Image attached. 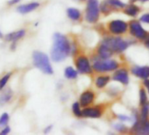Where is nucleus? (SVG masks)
<instances>
[{
	"instance_id": "nucleus-1",
	"label": "nucleus",
	"mask_w": 149,
	"mask_h": 135,
	"mask_svg": "<svg viewBox=\"0 0 149 135\" xmlns=\"http://www.w3.org/2000/svg\"><path fill=\"white\" fill-rule=\"evenodd\" d=\"M54 42L51 49V59L54 62L64 61L71 52V44L68 39L60 33H55L53 37Z\"/></svg>"
},
{
	"instance_id": "nucleus-2",
	"label": "nucleus",
	"mask_w": 149,
	"mask_h": 135,
	"mask_svg": "<svg viewBox=\"0 0 149 135\" xmlns=\"http://www.w3.org/2000/svg\"><path fill=\"white\" fill-rule=\"evenodd\" d=\"M92 68L97 73H105L118 69L119 63L116 60L101 59L97 54L92 58Z\"/></svg>"
},
{
	"instance_id": "nucleus-3",
	"label": "nucleus",
	"mask_w": 149,
	"mask_h": 135,
	"mask_svg": "<svg viewBox=\"0 0 149 135\" xmlns=\"http://www.w3.org/2000/svg\"><path fill=\"white\" fill-rule=\"evenodd\" d=\"M101 43L107 46L114 54H120L123 53L132 43V41L125 40L120 36H109L104 38Z\"/></svg>"
},
{
	"instance_id": "nucleus-4",
	"label": "nucleus",
	"mask_w": 149,
	"mask_h": 135,
	"mask_svg": "<svg viewBox=\"0 0 149 135\" xmlns=\"http://www.w3.org/2000/svg\"><path fill=\"white\" fill-rule=\"evenodd\" d=\"M33 61L34 66L42 71L44 74L52 75L54 74V70L50 64V61L48 56L40 51H34L33 53Z\"/></svg>"
},
{
	"instance_id": "nucleus-5",
	"label": "nucleus",
	"mask_w": 149,
	"mask_h": 135,
	"mask_svg": "<svg viewBox=\"0 0 149 135\" xmlns=\"http://www.w3.org/2000/svg\"><path fill=\"white\" fill-rule=\"evenodd\" d=\"M100 16V6L98 0H88L85 11V20L88 23H97Z\"/></svg>"
},
{
	"instance_id": "nucleus-6",
	"label": "nucleus",
	"mask_w": 149,
	"mask_h": 135,
	"mask_svg": "<svg viewBox=\"0 0 149 135\" xmlns=\"http://www.w3.org/2000/svg\"><path fill=\"white\" fill-rule=\"evenodd\" d=\"M74 64L78 73L84 75H91L93 73L94 70L91 64L89 58L84 54H79L74 60Z\"/></svg>"
},
{
	"instance_id": "nucleus-7",
	"label": "nucleus",
	"mask_w": 149,
	"mask_h": 135,
	"mask_svg": "<svg viewBox=\"0 0 149 135\" xmlns=\"http://www.w3.org/2000/svg\"><path fill=\"white\" fill-rule=\"evenodd\" d=\"M107 29L111 34L113 35H122L129 31V24L121 19L111 20L107 25Z\"/></svg>"
},
{
	"instance_id": "nucleus-8",
	"label": "nucleus",
	"mask_w": 149,
	"mask_h": 135,
	"mask_svg": "<svg viewBox=\"0 0 149 135\" xmlns=\"http://www.w3.org/2000/svg\"><path fill=\"white\" fill-rule=\"evenodd\" d=\"M129 33L132 37H134L135 39L139 40H145L148 36V33L144 29V27L141 26L140 22H139L137 20L130 21Z\"/></svg>"
},
{
	"instance_id": "nucleus-9",
	"label": "nucleus",
	"mask_w": 149,
	"mask_h": 135,
	"mask_svg": "<svg viewBox=\"0 0 149 135\" xmlns=\"http://www.w3.org/2000/svg\"><path fill=\"white\" fill-rule=\"evenodd\" d=\"M131 132L135 134L148 135L149 134V118L146 120L139 119V118L133 123Z\"/></svg>"
},
{
	"instance_id": "nucleus-10",
	"label": "nucleus",
	"mask_w": 149,
	"mask_h": 135,
	"mask_svg": "<svg viewBox=\"0 0 149 135\" xmlns=\"http://www.w3.org/2000/svg\"><path fill=\"white\" fill-rule=\"evenodd\" d=\"M83 117L84 118H100L104 113V109L100 105L95 106H87L83 109Z\"/></svg>"
},
{
	"instance_id": "nucleus-11",
	"label": "nucleus",
	"mask_w": 149,
	"mask_h": 135,
	"mask_svg": "<svg viewBox=\"0 0 149 135\" xmlns=\"http://www.w3.org/2000/svg\"><path fill=\"white\" fill-rule=\"evenodd\" d=\"M113 81L118 82L122 84L123 85H127L129 84V75H128V70L125 68H120V69L116 70L114 74L112 75Z\"/></svg>"
},
{
	"instance_id": "nucleus-12",
	"label": "nucleus",
	"mask_w": 149,
	"mask_h": 135,
	"mask_svg": "<svg viewBox=\"0 0 149 135\" xmlns=\"http://www.w3.org/2000/svg\"><path fill=\"white\" fill-rule=\"evenodd\" d=\"M96 99V94L92 90H84L79 98V102L82 105V107H87L90 106L91 104H92L94 103Z\"/></svg>"
},
{
	"instance_id": "nucleus-13",
	"label": "nucleus",
	"mask_w": 149,
	"mask_h": 135,
	"mask_svg": "<svg viewBox=\"0 0 149 135\" xmlns=\"http://www.w3.org/2000/svg\"><path fill=\"white\" fill-rule=\"evenodd\" d=\"M132 74L136 77L145 80L149 78V67L148 66H134L132 68Z\"/></svg>"
},
{
	"instance_id": "nucleus-14",
	"label": "nucleus",
	"mask_w": 149,
	"mask_h": 135,
	"mask_svg": "<svg viewBox=\"0 0 149 135\" xmlns=\"http://www.w3.org/2000/svg\"><path fill=\"white\" fill-rule=\"evenodd\" d=\"M39 6H40V3L32 2V3H29V4H25V5L19 6L17 7V11L20 14H26V13H29L36 10L37 8H39Z\"/></svg>"
},
{
	"instance_id": "nucleus-15",
	"label": "nucleus",
	"mask_w": 149,
	"mask_h": 135,
	"mask_svg": "<svg viewBox=\"0 0 149 135\" xmlns=\"http://www.w3.org/2000/svg\"><path fill=\"white\" fill-rule=\"evenodd\" d=\"M113 52L104 44L100 43L97 49V54L101 58V59H110L113 55Z\"/></svg>"
},
{
	"instance_id": "nucleus-16",
	"label": "nucleus",
	"mask_w": 149,
	"mask_h": 135,
	"mask_svg": "<svg viewBox=\"0 0 149 135\" xmlns=\"http://www.w3.org/2000/svg\"><path fill=\"white\" fill-rule=\"evenodd\" d=\"M25 35H26V30L25 29H20L19 31L13 32V33H10L6 34L5 36V39H6V41L17 42V40L22 39Z\"/></svg>"
},
{
	"instance_id": "nucleus-17",
	"label": "nucleus",
	"mask_w": 149,
	"mask_h": 135,
	"mask_svg": "<svg viewBox=\"0 0 149 135\" xmlns=\"http://www.w3.org/2000/svg\"><path fill=\"white\" fill-rule=\"evenodd\" d=\"M139 12H140L139 7L133 4H131L124 8V13L130 17H137Z\"/></svg>"
},
{
	"instance_id": "nucleus-18",
	"label": "nucleus",
	"mask_w": 149,
	"mask_h": 135,
	"mask_svg": "<svg viewBox=\"0 0 149 135\" xmlns=\"http://www.w3.org/2000/svg\"><path fill=\"white\" fill-rule=\"evenodd\" d=\"M110 80H111V77L109 76H105V75L98 76L96 78V80H95V84H96L97 88H98V89H104L109 84Z\"/></svg>"
},
{
	"instance_id": "nucleus-19",
	"label": "nucleus",
	"mask_w": 149,
	"mask_h": 135,
	"mask_svg": "<svg viewBox=\"0 0 149 135\" xmlns=\"http://www.w3.org/2000/svg\"><path fill=\"white\" fill-rule=\"evenodd\" d=\"M67 15L73 21H78L82 17L81 12L76 8H68L67 10Z\"/></svg>"
},
{
	"instance_id": "nucleus-20",
	"label": "nucleus",
	"mask_w": 149,
	"mask_h": 135,
	"mask_svg": "<svg viewBox=\"0 0 149 135\" xmlns=\"http://www.w3.org/2000/svg\"><path fill=\"white\" fill-rule=\"evenodd\" d=\"M13 97V90L11 89L6 90L0 96V105H4L7 104Z\"/></svg>"
},
{
	"instance_id": "nucleus-21",
	"label": "nucleus",
	"mask_w": 149,
	"mask_h": 135,
	"mask_svg": "<svg viewBox=\"0 0 149 135\" xmlns=\"http://www.w3.org/2000/svg\"><path fill=\"white\" fill-rule=\"evenodd\" d=\"M64 75L67 79H76L77 77L78 71L72 67H67L64 70Z\"/></svg>"
},
{
	"instance_id": "nucleus-22",
	"label": "nucleus",
	"mask_w": 149,
	"mask_h": 135,
	"mask_svg": "<svg viewBox=\"0 0 149 135\" xmlns=\"http://www.w3.org/2000/svg\"><path fill=\"white\" fill-rule=\"evenodd\" d=\"M105 1L112 7V9L120 10V9H124L126 6L125 4L123 3L121 0H105Z\"/></svg>"
},
{
	"instance_id": "nucleus-23",
	"label": "nucleus",
	"mask_w": 149,
	"mask_h": 135,
	"mask_svg": "<svg viewBox=\"0 0 149 135\" xmlns=\"http://www.w3.org/2000/svg\"><path fill=\"white\" fill-rule=\"evenodd\" d=\"M139 119L146 120L149 118V103L141 105V110L139 112Z\"/></svg>"
},
{
	"instance_id": "nucleus-24",
	"label": "nucleus",
	"mask_w": 149,
	"mask_h": 135,
	"mask_svg": "<svg viewBox=\"0 0 149 135\" xmlns=\"http://www.w3.org/2000/svg\"><path fill=\"white\" fill-rule=\"evenodd\" d=\"M82 105L80 104V102H76L74 103L73 105H72V111H73V113L74 115L77 117V118H80V117H83V110L81 109Z\"/></svg>"
},
{
	"instance_id": "nucleus-25",
	"label": "nucleus",
	"mask_w": 149,
	"mask_h": 135,
	"mask_svg": "<svg viewBox=\"0 0 149 135\" xmlns=\"http://www.w3.org/2000/svg\"><path fill=\"white\" fill-rule=\"evenodd\" d=\"M147 103V95L145 89L140 88L139 89V104L140 106Z\"/></svg>"
},
{
	"instance_id": "nucleus-26",
	"label": "nucleus",
	"mask_w": 149,
	"mask_h": 135,
	"mask_svg": "<svg viewBox=\"0 0 149 135\" xmlns=\"http://www.w3.org/2000/svg\"><path fill=\"white\" fill-rule=\"evenodd\" d=\"M100 11H101L103 13H104V14H109L110 13H111V12L113 11V9H112V7L108 4L106 1H104V2L102 3L101 6H100Z\"/></svg>"
},
{
	"instance_id": "nucleus-27",
	"label": "nucleus",
	"mask_w": 149,
	"mask_h": 135,
	"mask_svg": "<svg viewBox=\"0 0 149 135\" xmlns=\"http://www.w3.org/2000/svg\"><path fill=\"white\" fill-rule=\"evenodd\" d=\"M9 119H10V117H9L8 113H6V112L3 113L1 116H0V127L6 126L9 122Z\"/></svg>"
},
{
	"instance_id": "nucleus-28",
	"label": "nucleus",
	"mask_w": 149,
	"mask_h": 135,
	"mask_svg": "<svg viewBox=\"0 0 149 135\" xmlns=\"http://www.w3.org/2000/svg\"><path fill=\"white\" fill-rule=\"evenodd\" d=\"M10 77H11V73L6 75L5 77H3L1 79H0V90H2L5 88V86H6V84L8 83Z\"/></svg>"
},
{
	"instance_id": "nucleus-29",
	"label": "nucleus",
	"mask_w": 149,
	"mask_h": 135,
	"mask_svg": "<svg viewBox=\"0 0 149 135\" xmlns=\"http://www.w3.org/2000/svg\"><path fill=\"white\" fill-rule=\"evenodd\" d=\"M114 128H115V130H117L118 132H122V133H124V132H126L128 131L127 127H126L125 125H123V124H120V123L114 124Z\"/></svg>"
},
{
	"instance_id": "nucleus-30",
	"label": "nucleus",
	"mask_w": 149,
	"mask_h": 135,
	"mask_svg": "<svg viewBox=\"0 0 149 135\" xmlns=\"http://www.w3.org/2000/svg\"><path fill=\"white\" fill-rule=\"evenodd\" d=\"M139 21L142 22V23H145V24H148V25H149V13H145V14H143V15L140 17Z\"/></svg>"
},
{
	"instance_id": "nucleus-31",
	"label": "nucleus",
	"mask_w": 149,
	"mask_h": 135,
	"mask_svg": "<svg viewBox=\"0 0 149 135\" xmlns=\"http://www.w3.org/2000/svg\"><path fill=\"white\" fill-rule=\"evenodd\" d=\"M118 118L120 120V121H131L132 118L129 116H126V115H118Z\"/></svg>"
},
{
	"instance_id": "nucleus-32",
	"label": "nucleus",
	"mask_w": 149,
	"mask_h": 135,
	"mask_svg": "<svg viewBox=\"0 0 149 135\" xmlns=\"http://www.w3.org/2000/svg\"><path fill=\"white\" fill-rule=\"evenodd\" d=\"M10 132H11V128H10V126L6 125V126H5V127L2 129V131H1V132H0V135H6V134L10 133Z\"/></svg>"
},
{
	"instance_id": "nucleus-33",
	"label": "nucleus",
	"mask_w": 149,
	"mask_h": 135,
	"mask_svg": "<svg viewBox=\"0 0 149 135\" xmlns=\"http://www.w3.org/2000/svg\"><path fill=\"white\" fill-rule=\"evenodd\" d=\"M143 85H144V87L146 88V91L149 93V78H147V79H145V80H144Z\"/></svg>"
},
{
	"instance_id": "nucleus-34",
	"label": "nucleus",
	"mask_w": 149,
	"mask_h": 135,
	"mask_svg": "<svg viewBox=\"0 0 149 135\" xmlns=\"http://www.w3.org/2000/svg\"><path fill=\"white\" fill-rule=\"evenodd\" d=\"M21 0H9V1L7 2V4L9 5V6H14V5H16V4H18L19 2H20Z\"/></svg>"
},
{
	"instance_id": "nucleus-35",
	"label": "nucleus",
	"mask_w": 149,
	"mask_h": 135,
	"mask_svg": "<svg viewBox=\"0 0 149 135\" xmlns=\"http://www.w3.org/2000/svg\"><path fill=\"white\" fill-rule=\"evenodd\" d=\"M52 125H49V126H47V127H46L45 128V130H44V133H48L51 130H52Z\"/></svg>"
},
{
	"instance_id": "nucleus-36",
	"label": "nucleus",
	"mask_w": 149,
	"mask_h": 135,
	"mask_svg": "<svg viewBox=\"0 0 149 135\" xmlns=\"http://www.w3.org/2000/svg\"><path fill=\"white\" fill-rule=\"evenodd\" d=\"M145 46H146L147 48H149V33H148V36H147V38L145 40Z\"/></svg>"
},
{
	"instance_id": "nucleus-37",
	"label": "nucleus",
	"mask_w": 149,
	"mask_h": 135,
	"mask_svg": "<svg viewBox=\"0 0 149 135\" xmlns=\"http://www.w3.org/2000/svg\"><path fill=\"white\" fill-rule=\"evenodd\" d=\"M15 47H16V42H12L11 49H12V50H15Z\"/></svg>"
},
{
	"instance_id": "nucleus-38",
	"label": "nucleus",
	"mask_w": 149,
	"mask_h": 135,
	"mask_svg": "<svg viewBox=\"0 0 149 135\" xmlns=\"http://www.w3.org/2000/svg\"><path fill=\"white\" fill-rule=\"evenodd\" d=\"M3 36H4V35H3L2 32H1V31H0V39H2V38H3Z\"/></svg>"
},
{
	"instance_id": "nucleus-39",
	"label": "nucleus",
	"mask_w": 149,
	"mask_h": 135,
	"mask_svg": "<svg viewBox=\"0 0 149 135\" xmlns=\"http://www.w3.org/2000/svg\"><path fill=\"white\" fill-rule=\"evenodd\" d=\"M141 2H146V1H149V0H139Z\"/></svg>"
},
{
	"instance_id": "nucleus-40",
	"label": "nucleus",
	"mask_w": 149,
	"mask_h": 135,
	"mask_svg": "<svg viewBox=\"0 0 149 135\" xmlns=\"http://www.w3.org/2000/svg\"><path fill=\"white\" fill-rule=\"evenodd\" d=\"M131 1H132V2H135V1H136V0H131Z\"/></svg>"
},
{
	"instance_id": "nucleus-41",
	"label": "nucleus",
	"mask_w": 149,
	"mask_h": 135,
	"mask_svg": "<svg viewBox=\"0 0 149 135\" xmlns=\"http://www.w3.org/2000/svg\"><path fill=\"white\" fill-rule=\"evenodd\" d=\"M81 1H85V0H81Z\"/></svg>"
}]
</instances>
